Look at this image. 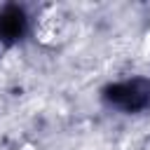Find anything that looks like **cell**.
<instances>
[{
    "instance_id": "obj_1",
    "label": "cell",
    "mask_w": 150,
    "mask_h": 150,
    "mask_svg": "<svg viewBox=\"0 0 150 150\" xmlns=\"http://www.w3.org/2000/svg\"><path fill=\"white\" fill-rule=\"evenodd\" d=\"M73 28H75V16L61 5H49L38 14L33 35L45 47H59L66 40H70Z\"/></svg>"
},
{
    "instance_id": "obj_2",
    "label": "cell",
    "mask_w": 150,
    "mask_h": 150,
    "mask_svg": "<svg viewBox=\"0 0 150 150\" xmlns=\"http://www.w3.org/2000/svg\"><path fill=\"white\" fill-rule=\"evenodd\" d=\"M16 150H38V148H35L33 143H23V145H19Z\"/></svg>"
}]
</instances>
